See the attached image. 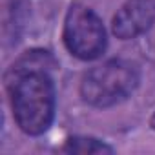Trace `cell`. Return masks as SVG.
I'll return each instance as SVG.
<instances>
[{
	"mask_svg": "<svg viewBox=\"0 0 155 155\" xmlns=\"http://www.w3.org/2000/svg\"><path fill=\"white\" fill-rule=\"evenodd\" d=\"M155 24V0H128L115 13L111 31L120 40H131Z\"/></svg>",
	"mask_w": 155,
	"mask_h": 155,
	"instance_id": "obj_4",
	"label": "cell"
},
{
	"mask_svg": "<svg viewBox=\"0 0 155 155\" xmlns=\"http://www.w3.org/2000/svg\"><path fill=\"white\" fill-rule=\"evenodd\" d=\"M150 126L155 130V113H153V115H151V119H150Z\"/></svg>",
	"mask_w": 155,
	"mask_h": 155,
	"instance_id": "obj_6",
	"label": "cell"
},
{
	"mask_svg": "<svg viewBox=\"0 0 155 155\" xmlns=\"http://www.w3.org/2000/svg\"><path fill=\"white\" fill-rule=\"evenodd\" d=\"M66 153H113V148L95 137H69L62 148Z\"/></svg>",
	"mask_w": 155,
	"mask_h": 155,
	"instance_id": "obj_5",
	"label": "cell"
},
{
	"mask_svg": "<svg viewBox=\"0 0 155 155\" xmlns=\"http://www.w3.org/2000/svg\"><path fill=\"white\" fill-rule=\"evenodd\" d=\"M64 44L81 60H97L108 48V35L101 17L81 4H73L64 20Z\"/></svg>",
	"mask_w": 155,
	"mask_h": 155,
	"instance_id": "obj_3",
	"label": "cell"
},
{
	"mask_svg": "<svg viewBox=\"0 0 155 155\" xmlns=\"http://www.w3.org/2000/svg\"><path fill=\"white\" fill-rule=\"evenodd\" d=\"M139 68L124 58H111L91 68L81 82V97L93 108H111L126 101L139 86Z\"/></svg>",
	"mask_w": 155,
	"mask_h": 155,
	"instance_id": "obj_2",
	"label": "cell"
},
{
	"mask_svg": "<svg viewBox=\"0 0 155 155\" xmlns=\"http://www.w3.org/2000/svg\"><path fill=\"white\" fill-rule=\"evenodd\" d=\"M8 90L17 126L26 135L46 133L55 119L57 93L53 79L42 66V55L31 51L11 68Z\"/></svg>",
	"mask_w": 155,
	"mask_h": 155,
	"instance_id": "obj_1",
	"label": "cell"
}]
</instances>
